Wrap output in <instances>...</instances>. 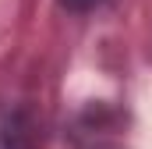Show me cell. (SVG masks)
Wrapping results in <instances>:
<instances>
[{"label": "cell", "mask_w": 152, "mask_h": 149, "mask_svg": "<svg viewBox=\"0 0 152 149\" xmlns=\"http://www.w3.org/2000/svg\"><path fill=\"white\" fill-rule=\"evenodd\" d=\"M0 149H36V121L21 103L0 100Z\"/></svg>", "instance_id": "obj_1"}, {"label": "cell", "mask_w": 152, "mask_h": 149, "mask_svg": "<svg viewBox=\"0 0 152 149\" xmlns=\"http://www.w3.org/2000/svg\"><path fill=\"white\" fill-rule=\"evenodd\" d=\"M99 4H106V0H60V7H64V11H75V14H85V11H96Z\"/></svg>", "instance_id": "obj_2"}]
</instances>
